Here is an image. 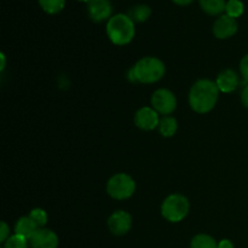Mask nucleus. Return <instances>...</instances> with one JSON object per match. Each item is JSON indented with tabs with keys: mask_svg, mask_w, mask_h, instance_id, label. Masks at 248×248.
Segmentation results:
<instances>
[{
	"mask_svg": "<svg viewBox=\"0 0 248 248\" xmlns=\"http://www.w3.org/2000/svg\"><path fill=\"white\" fill-rule=\"evenodd\" d=\"M29 217H31V220L38 225L39 229H41V228H44L47 224V213H46V211L43 210V208L38 207L31 210V213H29Z\"/></svg>",
	"mask_w": 248,
	"mask_h": 248,
	"instance_id": "aec40b11",
	"label": "nucleus"
},
{
	"mask_svg": "<svg viewBox=\"0 0 248 248\" xmlns=\"http://www.w3.org/2000/svg\"><path fill=\"white\" fill-rule=\"evenodd\" d=\"M245 12V5L241 0H228L225 5V15L232 17V18H239Z\"/></svg>",
	"mask_w": 248,
	"mask_h": 248,
	"instance_id": "6ab92c4d",
	"label": "nucleus"
},
{
	"mask_svg": "<svg viewBox=\"0 0 248 248\" xmlns=\"http://www.w3.org/2000/svg\"><path fill=\"white\" fill-rule=\"evenodd\" d=\"M190 248H218V242L207 234H199L191 240Z\"/></svg>",
	"mask_w": 248,
	"mask_h": 248,
	"instance_id": "a211bd4d",
	"label": "nucleus"
},
{
	"mask_svg": "<svg viewBox=\"0 0 248 248\" xmlns=\"http://www.w3.org/2000/svg\"><path fill=\"white\" fill-rule=\"evenodd\" d=\"M127 16L135 23H143V22L148 21L150 18V16H152V9L147 4L136 5V6L131 7Z\"/></svg>",
	"mask_w": 248,
	"mask_h": 248,
	"instance_id": "2eb2a0df",
	"label": "nucleus"
},
{
	"mask_svg": "<svg viewBox=\"0 0 248 248\" xmlns=\"http://www.w3.org/2000/svg\"><path fill=\"white\" fill-rule=\"evenodd\" d=\"M38 229V225L31 220V218L29 216H26V217L19 218L16 222V225H15V234L21 235V236L26 237L29 241V239L35 234V232Z\"/></svg>",
	"mask_w": 248,
	"mask_h": 248,
	"instance_id": "ddd939ff",
	"label": "nucleus"
},
{
	"mask_svg": "<svg viewBox=\"0 0 248 248\" xmlns=\"http://www.w3.org/2000/svg\"><path fill=\"white\" fill-rule=\"evenodd\" d=\"M0 58H1V67H0V70H4L5 69V65H6V57H5L4 53H1L0 55Z\"/></svg>",
	"mask_w": 248,
	"mask_h": 248,
	"instance_id": "bb28decb",
	"label": "nucleus"
},
{
	"mask_svg": "<svg viewBox=\"0 0 248 248\" xmlns=\"http://www.w3.org/2000/svg\"><path fill=\"white\" fill-rule=\"evenodd\" d=\"M29 241L26 237L21 236V235H11L6 241L4 242V247L2 248H28Z\"/></svg>",
	"mask_w": 248,
	"mask_h": 248,
	"instance_id": "412c9836",
	"label": "nucleus"
},
{
	"mask_svg": "<svg viewBox=\"0 0 248 248\" xmlns=\"http://www.w3.org/2000/svg\"><path fill=\"white\" fill-rule=\"evenodd\" d=\"M108 228L115 236L126 235L132 228V217L128 212L118 210L111 213L108 218Z\"/></svg>",
	"mask_w": 248,
	"mask_h": 248,
	"instance_id": "0eeeda50",
	"label": "nucleus"
},
{
	"mask_svg": "<svg viewBox=\"0 0 248 248\" xmlns=\"http://www.w3.org/2000/svg\"><path fill=\"white\" fill-rule=\"evenodd\" d=\"M216 84H217L220 92H223V93H230V92H234L239 87V75H237V73L235 70L224 69L223 72H220L218 74L217 79H216Z\"/></svg>",
	"mask_w": 248,
	"mask_h": 248,
	"instance_id": "f8f14e48",
	"label": "nucleus"
},
{
	"mask_svg": "<svg viewBox=\"0 0 248 248\" xmlns=\"http://www.w3.org/2000/svg\"><path fill=\"white\" fill-rule=\"evenodd\" d=\"M78 1H81V2H86V4H87V2H89V1H90V0H78Z\"/></svg>",
	"mask_w": 248,
	"mask_h": 248,
	"instance_id": "cd10ccee",
	"label": "nucleus"
},
{
	"mask_svg": "<svg viewBox=\"0 0 248 248\" xmlns=\"http://www.w3.org/2000/svg\"><path fill=\"white\" fill-rule=\"evenodd\" d=\"M113 6L110 0H90L87 2V14L96 23L110 19Z\"/></svg>",
	"mask_w": 248,
	"mask_h": 248,
	"instance_id": "9d476101",
	"label": "nucleus"
},
{
	"mask_svg": "<svg viewBox=\"0 0 248 248\" xmlns=\"http://www.w3.org/2000/svg\"><path fill=\"white\" fill-rule=\"evenodd\" d=\"M159 113L153 107H142L135 115V124L143 131H153L159 127Z\"/></svg>",
	"mask_w": 248,
	"mask_h": 248,
	"instance_id": "1a4fd4ad",
	"label": "nucleus"
},
{
	"mask_svg": "<svg viewBox=\"0 0 248 248\" xmlns=\"http://www.w3.org/2000/svg\"><path fill=\"white\" fill-rule=\"evenodd\" d=\"M44 12L47 15H57L64 9L65 0H38Z\"/></svg>",
	"mask_w": 248,
	"mask_h": 248,
	"instance_id": "f3484780",
	"label": "nucleus"
},
{
	"mask_svg": "<svg viewBox=\"0 0 248 248\" xmlns=\"http://www.w3.org/2000/svg\"><path fill=\"white\" fill-rule=\"evenodd\" d=\"M157 128H159L160 133L164 137H173L176 135L177 130H178V123H177V120L173 116H162V118H160L159 127Z\"/></svg>",
	"mask_w": 248,
	"mask_h": 248,
	"instance_id": "dca6fc26",
	"label": "nucleus"
},
{
	"mask_svg": "<svg viewBox=\"0 0 248 248\" xmlns=\"http://www.w3.org/2000/svg\"><path fill=\"white\" fill-rule=\"evenodd\" d=\"M241 102L245 107L248 109V84L244 87L241 92Z\"/></svg>",
	"mask_w": 248,
	"mask_h": 248,
	"instance_id": "b1692460",
	"label": "nucleus"
},
{
	"mask_svg": "<svg viewBox=\"0 0 248 248\" xmlns=\"http://www.w3.org/2000/svg\"><path fill=\"white\" fill-rule=\"evenodd\" d=\"M172 1L179 6H186V5H190L194 0H172Z\"/></svg>",
	"mask_w": 248,
	"mask_h": 248,
	"instance_id": "a878e982",
	"label": "nucleus"
},
{
	"mask_svg": "<svg viewBox=\"0 0 248 248\" xmlns=\"http://www.w3.org/2000/svg\"><path fill=\"white\" fill-rule=\"evenodd\" d=\"M31 248H57L58 236L55 232L46 228H41L29 239Z\"/></svg>",
	"mask_w": 248,
	"mask_h": 248,
	"instance_id": "9b49d317",
	"label": "nucleus"
},
{
	"mask_svg": "<svg viewBox=\"0 0 248 248\" xmlns=\"http://www.w3.org/2000/svg\"><path fill=\"white\" fill-rule=\"evenodd\" d=\"M135 74L136 82L140 84H155L165 77L166 67L160 58L148 56L143 57L131 68Z\"/></svg>",
	"mask_w": 248,
	"mask_h": 248,
	"instance_id": "7ed1b4c3",
	"label": "nucleus"
},
{
	"mask_svg": "<svg viewBox=\"0 0 248 248\" xmlns=\"http://www.w3.org/2000/svg\"><path fill=\"white\" fill-rule=\"evenodd\" d=\"M237 29H239V24H237L236 19L225 14L218 16L212 27L213 35L220 40H225V39L234 36L237 33Z\"/></svg>",
	"mask_w": 248,
	"mask_h": 248,
	"instance_id": "6e6552de",
	"label": "nucleus"
},
{
	"mask_svg": "<svg viewBox=\"0 0 248 248\" xmlns=\"http://www.w3.org/2000/svg\"><path fill=\"white\" fill-rule=\"evenodd\" d=\"M136 182L126 173H116L107 183V193L114 200H127L136 193Z\"/></svg>",
	"mask_w": 248,
	"mask_h": 248,
	"instance_id": "39448f33",
	"label": "nucleus"
},
{
	"mask_svg": "<svg viewBox=\"0 0 248 248\" xmlns=\"http://www.w3.org/2000/svg\"><path fill=\"white\" fill-rule=\"evenodd\" d=\"M240 72H241V75L245 81L248 84V53L242 57L241 62H240Z\"/></svg>",
	"mask_w": 248,
	"mask_h": 248,
	"instance_id": "4be33fe9",
	"label": "nucleus"
},
{
	"mask_svg": "<svg viewBox=\"0 0 248 248\" xmlns=\"http://www.w3.org/2000/svg\"><path fill=\"white\" fill-rule=\"evenodd\" d=\"M190 203L186 196L182 194H171L161 205V215L167 222L179 223L188 216Z\"/></svg>",
	"mask_w": 248,
	"mask_h": 248,
	"instance_id": "20e7f679",
	"label": "nucleus"
},
{
	"mask_svg": "<svg viewBox=\"0 0 248 248\" xmlns=\"http://www.w3.org/2000/svg\"><path fill=\"white\" fill-rule=\"evenodd\" d=\"M107 35L114 45H128L136 35V23L126 14L114 15L107 22Z\"/></svg>",
	"mask_w": 248,
	"mask_h": 248,
	"instance_id": "f03ea898",
	"label": "nucleus"
},
{
	"mask_svg": "<svg viewBox=\"0 0 248 248\" xmlns=\"http://www.w3.org/2000/svg\"><path fill=\"white\" fill-rule=\"evenodd\" d=\"M218 248H234V245H232V242L230 240L224 239L218 242Z\"/></svg>",
	"mask_w": 248,
	"mask_h": 248,
	"instance_id": "393cba45",
	"label": "nucleus"
},
{
	"mask_svg": "<svg viewBox=\"0 0 248 248\" xmlns=\"http://www.w3.org/2000/svg\"><path fill=\"white\" fill-rule=\"evenodd\" d=\"M200 7L205 14L210 16H220L225 12V0H199Z\"/></svg>",
	"mask_w": 248,
	"mask_h": 248,
	"instance_id": "4468645a",
	"label": "nucleus"
},
{
	"mask_svg": "<svg viewBox=\"0 0 248 248\" xmlns=\"http://www.w3.org/2000/svg\"><path fill=\"white\" fill-rule=\"evenodd\" d=\"M10 236H11V235H10L9 225L5 222H1V228H0V241L5 242Z\"/></svg>",
	"mask_w": 248,
	"mask_h": 248,
	"instance_id": "5701e85b",
	"label": "nucleus"
},
{
	"mask_svg": "<svg viewBox=\"0 0 248 248\" xmlns=\"http://www.w3.org/2000/svg\"><path fill=\"white\" fill-rule=\"evenodd\" d=\"M219 89L216 81L200 79L189 91V106L195 113L207 114L212 110L219 98Z\"/></svg>",
	"mask_w": 248,
	"mask_h": 248,
	"instance_id": "f257e3e1",
	"label": "nucleus"
},
{
	"mask_svg": "<svg viewBox=\"0 0 248 248\" xmlns=\"http://www.w3.org/2000/svg\"><path fill=\"white\" fill-rule=\"evenodd\" d=\"M152 107L161 115H171L177 108V98L167 89H157L152 96Z\"/></svg>",
	"mask_w": 248,
	"mask_h": 248,
	"instance_id": "423d86ee",
	"label": "nucleus"
}]
</instances>
